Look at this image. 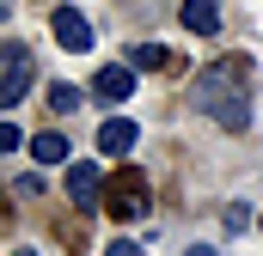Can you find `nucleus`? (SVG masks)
I'll return each mask as SVG.
<instances>
[{"mask_svg": "<svg viewBox=\"0 0 263 256\" xmlns=\"http://www.w3.org/2000/svg\"><path fill=\"white\" fill-rule=\"evenodd\" d=\"M12 146H25V128H18V122H0V153H12Z\"/></svg>", "mask_w": 263, "mask_h": 256, "instance_id": "12", "label": "nucleus"}, {"mask_svg": "<svg viewBox=\"0 0 263 256\" xmlns=\"http://www.w3.org/2000/svg\"><path fill=\"white\" fill-rule=\"evenodd\" d=\"M190 256H220V250H208V244H190Z\"/></svg>", "mask_w": 263, "mask_h": 256, "instance_id": "14", "label": "nucleus"}, {"mask_svg": "<svg viewBox=\"0 0 263 256\" xmlns=\"http://www.w3.org/2000/svg\"><path fill=\"white\" fill-rule=\"evenodd\" d=\"M147 207H153V183H147V171H110L104 177V214L117 220V226H135V220H147Z\"/></svg>", "mask_w": 263, "mask_h": 256, "instance_id": "2", "label": "nucleus"}, {"mask_svg": "<svg viewBox=\"0 0 263 256\" xmlns=\"http://www.w3.org/2000/svg\"><path fill=\"white\" fill-rule=\"evenodd\" d=\"M12 256H37V250H12Z\"/></svg>", "mask_w": 263, "mask_h": 256, "instance_id": "15", "label": "nucleus"}, {"mask_svg": "<svg viewBox=\"0 0 263 256\" xmlns=\"http://www.w3.org/2000/svg\"><path fill=\"white\" fill-rule=\"evenodd\" d=\"M190 98H196V110L208 116V122L245 134V128H251V61H245V55L208 61L196 73V86H190Z\"/></svg>", "mask_w": 263, "mask_h": 256, "instance_id": "1", "label": "nucleus"}, {"mask_svg": "<svg viewBox=\"0 0 263 256\" xmlns=\"http://www.w3.org/2000/svg\"><path fill=\"white\" fill-rule=\"evenodd\" d=\"M49 31H55V43L73 49V55H86V49H92V25H86V12H73V6H55Z\"/></svg>", "mask_w": 263, "mask_h": 256, "instance_id": "4", "label": "nucleus"}, {"mask_svg": "<svg viewBox=\"0 0 263 256\" xmlns=\"http://www.w3.org/2000/svg\"><path fill=\"white\" fill-rule=\"evenodd\" d=\"M184 31H196V37H214L220 31V0H184Z\"/></svg>", "mask_w": 263, "mask_h": 256, "instance_id": "7", "label": "nucleus"}, {"mask_svg": "<svg viewBox=\"0 0 263 256\" xmlns=\"http://www.w3.org/2000/svg\"><path fill=\"white\" fill-rule=\"evenodd\" d=\"M129 67H172V55H165L159 43H135V55H129Z\"/></svg>", "mask_w": 263, "mask_h": 256, "instance_id": "10", "label": "nucleus"}, {"mask_svg": "<svg viewBox=\"0 0 263 256\" xmlns=\"http://www.w3.org/2000/svg\"><path fill=\"white\" fill-rule=\"evenodd\" d=\"M257 226H263V220H257Z\"/></svg>", "mask_w": 263, "mask_h": 256, "instance_id": "16", "label": "nucleus"}, {"mask_svg": "<svg viewBox=\"0 0 263 256\" xmlns=\"http://www.w3.org/2000/svg\"><path fill=\"white\" fill-rule=\"evenodd\" d=\"M25 92H31V55H25V43L12 37V43H6V73H0V104L12 110Z\"/></svg>", "mask_w": 263, "mask_h": 256, "instance_id": "3", "label": "nucleus"}, {"mask_svg": "<svg viewBox=\"0 0 263 256\" xmlns=\"http://www.w3.org/2000/svg\"><path fill=\"white\" fill-rule=\"evenodd\" d=\"M31 159H37V165H62L67 159V134H55V128L31 134Z\"/></svg>", "mask_w": 263, "mask_h": 256, "instance_id": "9", "label": "nucleus"}, {"mask_svg": "<svg viewBox=\"0 0 263 256\" xmlns=\"http://www.w3.org/2000/svg\"><path fill=\"white\" fill-rule=\"evenodd\" d=\"M104 256H141V244H129V238H117V244H104Z\"/></svg>", "mask_w": 263, "mask_h": 256, "instance_id": "13", "label": "nucleus"}, {"mask_svg": "<svg viewBox=\"0 0 263 256\" xmlns=\"http://www.w3.org/2000/svg\"><path fill=\"white\" fill-rule=\"evenodd\" d=\"M67 195H73V207H104V177H98V165H67Z\"/></svg>", "mask_w": 263, "mask_h": 256, "instance_id": "5", "label": "nucleus"}, {"mask_svg": "<svg viewBox=\"0 0 263 256\" xmlns=\"http://www.w3.org/2000/svg\"><path fill=\"white\" fill-rule=\"evenodd\" d=\"M129 92H135V67H104V73H98V98L123 104Z\"/></svg>", "mask_w": 263, "mask_h": 256, "instance_id": "8", "label": "nucleus"}, {"mask_svg": "<svg viewBox=\"0 0 263 256\" xmlns=\"http://www.w3.org/2000/svg\"><path fill=\"white\" fill-rule=\"evenodd\" d=\"M135 134H141V128H135L129 116L98 122V153H104V159H129V153H135Z\"/></svg>", "mask_w": 263, "mask_h": 256, "instance_id": "6", "label": "nucleus"}, {"mask_svg": "<svg viewBox=\"0 0 263 256\" xmlns=\"http://www.w3.org/2000/svg\"><path fill=\"white\" fill-rule=\"evenodd\" d=\"M49 110H55V116H73V110H80V92H73V86H49Z\"/></svg>", "mask_w": 263, "mask_h": 256, "instance_id": "11", "label": "nucleus"}]
</instances>
